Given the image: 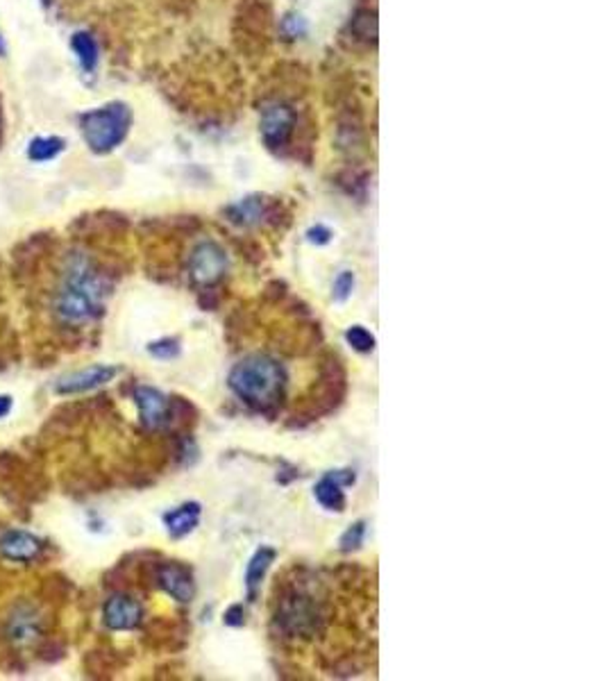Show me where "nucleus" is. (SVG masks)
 I'll use <instances>...</instances> for the list:
<instances>
[{"label": "nucleus", "instance_id": "11", "mask_svg": "<svg viewBox=\"0 0 606 681\" xmlns=\"http://www.w3.org/2000/svg\"><path fill=\"white\" fill-rule=\"evenodd\" d=\"M119 373L120 370L116 369V366H89V369L62 378L60 382L55 384V393L57 396H78V393L93 391V388H101L105 387V384H110Z\"/></svg>", "mask_w": 606, "mask_h": 681}, {"label": "nucleus", "instance_id": "1", "mask_svg": "<svg viewBox=\"0 0 606 681\" xmlns=\"http://www.w3.org/2000/svg\"><path fill=\"white\" fill-rule=\"evenodd\" d=\"M110 289L111 284L107 275L87 254H73L64 268L53 307L60 321L69 325H84L102 316Z\"/></svg>", "mask_w": 606, "mask_h": 681}, {"label": "nucleus", "instance_id": "7", "mask_svg": "<svg viewBox=\"0 0 606 681\" xmlns=\"http://www.w3.org/2000/svg\"><path fill=\"white\" fill-rule=\"evenodd\" d=\"M134 405L139 409L141 425L148 429H164L173 420V400L166 398L159 388L137 387L134 388Z\"/></svg>", "mask_w": 606, "mask_h": 681}, {"label": "nucleus", "instance_id": "6", "mask_svg": "<svg viewBox=\"0 0 606 681\" xmlns=\"http://www.w3.org/2000/svg\"><path fill=\"white\" fill-rule=\"evenodd\" d=\"M295 128H298V114H295L293 105L284 101H273L264 105L259 129H262L264 143L271 150H282V148L289 146Z\"/></svg>", "mask_w": 606, "mask_h": 681}, {"label": "nucleus", "instance_id": "26", "mask_svg": "<svg viewBox=\"0 0 606 681\" xmlns=\"http://www.w3.org/2000/svg\"><path fill=\"white\" fill-rule=\"evenodd\" d=\"M10 411H12V398L10 396H0V418H5Z\"/></svg>", "mask_w": 606, "mask_h": 681}, {"label": "nucleus", "instance_id": "16", "mask_svg": "<svg viewBox=\"0 0 606 681\" xmlns=\"http://www.w3.org/2000/svg\"><path fill=\"white\" fill-rule=\"evenodd\" d=\"M7 634L14 643L25 645L30 640L37 638L42 634V618L39 613L34 611L33 607H19L14 613L10 616V622H7Z\"/></svg>", "mask_w": 606, "mask_h": 681}, {"label": "nucleus", "instance_id": "17", "mask_svg": "<svg viewBox=\"0 0 606 681\" xmlns=\"http://www.w3.org/2000/svg\"><path fill=\"white\" fill-rule=\"evenodd\" d=\"M66 141L62 137H37L30 141L28 146V157L37 164H43V161L55 159L60 152H64Z\"/></svg>", "mask_w": 606, "mask_h": 681}, {"label": "nucleus", "instance_id": "10", "mask_svg": "<svg viewBox=\"0 0 606 681\" xmlns=\"http://www.w3.org/2000/svg\"><path fill=\"white\" fill-rule=\"evenodd\" d=\"M102 620L111 631H132L143 622V607L132 595H111L102 607Z\"/></svg>", "mask_w": 606, "mask_h": 681}, {"label": "nucleus", "instance_id": "5", "mask_svg": "<svg viewBox=\"0 0 606 681\" xmlns=\"http://www.w3.org/2000/svg\"><path fill=\"white\" fill-rule=\"evenodd\" d=\"M230 268V259L223 250L221 244L216 241H202L193 248L191 257H188V277L196 286L209 291L223 282Z\"/></svg>", "mask_w": 606, "mask_h": 681}, {"label": "nucleus", "instance_id": "4", "mask_svg": "<svg viewBox=\"0 0 606 681\" xmlns=\"http://www.w3.org/2000/svg\"><path fill=\"white\" fill-rule=\"evenodd\" d=\"M275 625L286 638H313L325 627V611L313 595L303 589H291L280 599Z\"/></svg>", "mask_w": 606, "mask_h": 681}, {"label": "nucleus", "instance_id": "23", "mask_svg": "<svg viewBox=\"0 0 606 681\" xmlns=\"http://www.w3.org/2000/svg\"><path fill=\"white\" fill-rule=\"evenodd\" d=\"M223 622H226L227 627H244L245 625L244 604H232V607L226 611V616H223Z\"/></svg>", "mask_w": 606, "mask_h": 681}, {"label": "nucleus", "instance_id": "19", "mask_svg": "<svg viewBox=\"0 0 606 681\" xmlns=\"http://www.w3.org/2000/svg\"><path fill=\"white\" fill-rule=\"evenodd\" d=\"M345 340L352 350H357L359 355H370L377 346V339L370 330H366L363 325H352L345 330Z\"/></svg>", "mask_w": 606, "mask_h": 681}, {"label": "nucleus", "instance_id": "3", "mask_svg": "<svg viewBox=\"0 0 606 681\" xmlns=\"http://www.w3.org/2000/svg\"><path fill=\"white\" fill-rule=\"evenodd\" d=\"M132 125V111L123 102H110L80 116V132L98 155H107L125 141Z\"/></svg>", "mask_w": 606, "mask_h": 681}, {"label": "nucleus", "instance_id": "25", "mask_svg": "<svg viewBox=\"0 0 606 681\" xmlns=\"http://www.w3.org/2000/svg\"><path fill=\"white\" fill-rule=\"evenodd\" d=\"M286 25H289V37H298V34H303L307 30L300 19H286Z\"/></svg>", "mask_w": 606, "mask_h": 681}, {"label": "nucleus", "instance_id": "27", "mask_svg": "<svg viewBox=\"0 0 606 681\" xmlns=\"http://www.w3.org/2000/svg\"><path fill=\"white\" fill-rule=\"evenodd\" d=\"M5 53H7V48H5V42H3V37H0V57L5 55Z\"/></svg>", "mask_w": 606, "mask_h": 681}, {"label": "nucleus", "instance_id": "2", "mask_svg": "<svg viewBox=\"0 0 606 681\" xmlns=\"http://www.w3.org/2000/svg\"><path fill=\"white\" fill-rule=\"evenodd\" d=\"M286 370L275 357L250 355L235 364L227 375L230 391L259 414H273L282 407L286 396Z\"/></svg>", "mask_w": 606, "mask_h": 681}, {"label": "nucleus", "instance_id": "24", "mask_svg": "<svg viewBox=\"0 0 606 681\" xmlns=\"http://www.w3.org/2000/svg\"><path fill=\"white\" fill-rule=\"evenodd\" d=\"M307 239H309V244L325 245V244H330V241H332V232L327 230L325 225H316V227H312V230L307 232Z\"/></svg>", "mask_w": 606, "mask_h": 681}, {"label": "nucleus", "instance_id": "9", "mask_svg": "<svg viewBox=\"0 0 606 681\" xmlns=\"http://www.w3.org/2000/svg\"><path fill=\"white\" fill-rule=\"evenodd\" d=\"M155 581L168 598H173L179 604L191 602L193 595H196V581H193L191 568L179 561L159 563L155 571Z\"/></svg>", "mask_w": 606, "mask_h": 681}, {"label": "nucleus", "instance_id": "14", "mask_svg": "<svg viewBox=\"0 0 606 681\" xmlns=\"http://www.w3.org/2000/svg\"><path fill=\"white\" fill-rule=\"evenodd\" d=\"M200 516L202 506L197 502H184V504L166 511L161 521H164V527L170 534V539H184V536H188L196 530L197 523H200Z\"/></svg>", "mask_w": 606, "mask_h": 681}, {"label": "nucleus", "instance_id": "21", "mask_svg": "<svg viewBox=\"0 0 606 681\" xmlns=\"http://www.w3.org/2000/svg\"><path fill=\"white\" fill-rule=\"evenodd\" d=\"M148 352H150L155 360H175L182 352V343L175 336H166V339L152 340L150 346H148Z\"/></svg>", "mask_w": 606, "mask_h": 681}, {"label": "nucleus", "instance_id": "22", "mask_svg": "<svg viewBox=\"0 0 606 681\" xmlns=\"http://www.w3.org/2000/svg\"><path fill=\"white\" fill-rule=\"evenodd\" d=\"M352 291H354V273L352 271L339 273L334 284H332V295H334L336 302H345V300L352 295Z\"/></svg>", "mask_w": 606, "mask_h": 681}, {"label": "nucleus", "instance_id": "18", "mask_svg": "<svg viewBox=\"0 0 606 681\" xmlns=\"http://www.w3.org/2000/svg\"><path fill=\"white\" fill-rule=\"evenodd\" d=\"M71 48H73L75 57L80 60L84 71H93L98 64V43L89 33H75L71 39Z\"/></svg>", "mask_w": 606, "mask_h": 681}, {"label": "nucleus", "instance_id": "20", "mask_svg": "<svg viewBox=\"0 0 606 681\" xmlns=\"http://www.w3.org/2000/svg\"><path fill=\"white\" fill-rule=\"evenodd\" d=\"M366 521H357L352 523V525L348 527V530L341 534V541H339V548L341 552L350 554V552H357V550H361L363 541H366Z\"/></svg>", "mask_w": 606, "mask_h": 681}, {"label": "nucleus", "instance_id": "12", "mask_svg": "<svg viewBox=\"0 0 606 681\" xmlns=\"http://www.w3.org/2000/svg\"><path fill=\"white\" fill-rule=\"evenodd\" d=\"M43 541L25 530H10L0 536V557L7 561L30 563L42 554Z\"/></svg>", "mask_w": 606, "mask_h": 681}, {"label": "nucleus", "instance_id": "15", "mask_svg": "<svg viewBox=\"0 0 606 681\" xmlns=\"http://www.w3.org/2000/svg\"><path fill=\"white\" fill-rule=\"evenodd\" d=\"M275 548H268V545H262V548L250 557L248 568H245V590H248L250 602H257L259 590H262L264 580H266L268 571H271V566L275 563Z\"/></svg>", "mask_w": 606, "mask_h": 681}, {"label": "nucleus", "instance_id": "13", "mask_svg": "<svg viewBox=\"0 0 606 681\" xmlns=\"http://www.w3.org/2000/svg\"><path fill=\"white\" fill-rule=\"evenodd\" d=\"M226 216L230 218L235 225L241 227L262 225L264 221L275 216V207H273L264 196H250V198L241 200V203L230 205V207L226 209Z\"/></svg>", "mask_w": 606, "mask_h": 681}, {"label": "nucleus", "instance_id": "8", "mask_svg": "<svg viewBox=\"0 0 606 681\" xmlns=\"http://www.w3.org/2000/svg\"><path fill=\"white\" fill-rule=\"evenodd\" d=\"M357 482V475L354 470H330V473L322 475L321 479L313 486V497L318 500V504L327 511H336V513H343L345 506H348V497H345V488L354 486Z\"/></svg>", "mask_w": 606, "mask_h": 681}]
</instances>
